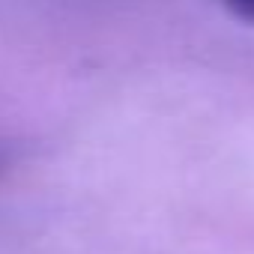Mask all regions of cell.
I'll list each match as a JSON object with an SVG mask.
<instances>
[{"instance_id":"2","label":"cell","mask_w":254,"mask_h":254,"mask_svg":"<svg viewBox=\"0 0 254 254\" xmlns=\"http://www.w3.org/2000/svg\"><path fill=\"white\" fill-rule=\"evenodd\" d=\"M12 159H15V147H12V141H9L6 135H0V177L9 171Z\"/></svg>"},{"instance_id":"1","label":"cell","mask_w":254,"mask_h":254,"mask_svg":"<svg viewBox=\"0 0 254 254\" xmlns=\"http://www.w3.org/2000/svg\"><path fill=\"white\" fill-rule=\"evenodd\" d=\"M221 3H224L236 18H242V21L254 24V0H221Z\"/></svg>"}]
</instances>
